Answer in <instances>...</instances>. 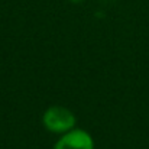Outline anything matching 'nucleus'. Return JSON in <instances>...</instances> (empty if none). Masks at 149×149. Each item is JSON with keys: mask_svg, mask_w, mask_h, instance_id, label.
Listing matches in <instances>:
<instances>
[{"mask_svg": "<svg viewBox=\"0 0 149 149\" xmlns=\"http://www.w3.org/2000/svg\"><path fill=\"white\" fill-rule=\"evenodd\" d=\"M41 120L45 130L58 136L77 127V117L72 113V110L59 104H54L45 109Z\"/></svg>", "mask_w": 149, "mask_h": 149, "instance_id": "f257e3e1", "label": "nucleus"}, {"mask_svg": "<svg viewBox=\"0 0 149 149\" xmlns=\"http://www.w3.org/2000/svg\"><path fill=\"white\" fill-rule=\"evenodd\" d=\"M96 142L91 133L81 127H74L70 132L59 135L52 149H94Z\"/></svg>", "mask_w": 149, "mask_h": 149, "instance_id": "f03ea898", "label": "nucleus"}]
</instances>
